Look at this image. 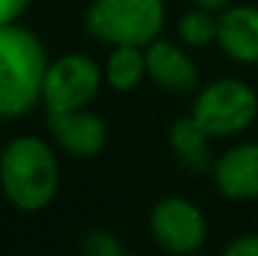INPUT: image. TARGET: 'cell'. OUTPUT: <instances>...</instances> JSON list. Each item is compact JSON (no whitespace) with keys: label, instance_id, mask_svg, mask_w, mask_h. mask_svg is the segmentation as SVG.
<instances>
[{"label":"cell","instance_id":"obj_1","mask_svg":"<svg viewBox=\"0 0 258 256\" xmlns=\"http://www.w3.org/2000/svg\"><path fill=\"white\" fill-rule=\"evenodd\" d=\"M48 73L43 43L25 28L0 25V118H15L43 98Z\"/></svg>","mask_w":258,"mask_h":256},{"label":"cell","instance_id":"obj_2","mask_svg":"<svg viewBox=\"0 0 258 256\" xmlns=\"http://www.w3.org/2000/svg\"><path fill=\"white\" fill-rule=\"evenodd\" d=\"M0 181L13 206L38 211L48 206L58 188V164L45 141L20 136L0 156Z\"/></svg>","mask_w":258,"mask_h":256},{"label":"cell","instance_id":"obj_3","mask_svg":"<svg viewBox=\"0 0 258 256\" xmlns=\"http://www.w3.org/2000/svg\"><path fill=\"white\" fill-rule=\"evenodd\" d=\"M166 20L163 0H95L86 15L88 30L115 45L151 43Z\"/></svg>","mask_w":258,"mask_h":256},{"label":"cell","instance_id":"obj_4","mask_svg":"<svg viewBox=\"0 0 258 256\" xmlns=\"http://www.w3.org/2000/svg\"><path fill=\"white\" fill-rule=\"evenodd\" d=\"M258 113V98L253 88L241 81L211 83L193 106V116L206 126L211 136H231L253 123Z\"/></svg>","mask_w":258,"mask_h":256},{"label":"cell","instance_id":"obj_5","mask_svg":"<svg viewBox=\"0 0 258 256\" xmlns=\"http://www.w3.org/2000/svg\"><path fill=\"white\" fill-rule=\"evenodd\" d=\"M100 88V68L95 61L81 53L63 56L53 66H48L43 81V100L48 111H76L83 108Z\"/></svg>","mask_w":258,"mask_h":256},{"label":"cell","instance_id":"obj_6","mask_svg":"<svg viewBox=\"0 0 258 256\" xmlns=\"http://www.w3.org/2000/svg\"><path fill=\"white\" fill-rule=\"evenodd\" d=\"M156 241L173 254H190L206 239V221L201 211L183 198H163L151 214Z\"/></svg>","mask_w":258,"mask_h":256},{"label":"cell","instance_id":"obj_7","mask_svg":"<svg viewBox=\"0 0 258 256\" xmlns=\"http://www.w3.org/2000/svg\"><path fill=\"white\" fill-rule=\"evenodd\" d=\"M48 126L55 133L58 143L68 153L81 156V159L95 156L105 146V138H108L105 123L98 116L86 113L81 108H76V111H60V113L48 111Z\"/></svg>","mask_w":258,"mask_h":256},{"label":"cell","instance_id":"obj_8","mask_svg":"<svg viewBox=\"0 0 258 256\" xmlns=\"http://www.w3.org/2000/svg\"><path fill=\"white\" fill-rule=\"evenodd\" d=\"M216 183L233 201L258 198V143H241L221 156Z\"/></svg>","mask_w":258,"mask_h":256},{"label":"cell","instance_id":"obj_9","mask_svg":"<svg viewBox=\"0 0 258 256\" xmlns=\"http://www.w3.org/2000/svg\"><path fill=\"white\" fill-rule=\"evenodd\" d=\"M216 40L238 63H258V8L238 5L218 18Z\"/></svg>","mask_w":258,"mask_h":256},{"label":"cell","instance_id":"obj_10","mask_svg":"<svg viewBox=\"0 0 258 256\" xmlns=\"http://www.w3.org/2000/svg\"><path fill=\"white\" fill-rule=\"evenodd\" d=\"M146 71L158 85L175 90V93H188L198 81V71L193 61L175 48L173 43L156 40L146 50Z\"/></svg>","mask_w":258,"mask_h":256},{"label":"cell","instance_id":"obj_11","mask_svg":"<svg viewBox=\"0 0 258 256\" xmlns=\"http://www.w3.org/2000/svg\"><path fill=\"white\" fill-rule=\"evenodd\" d=\"M208 131L206 126L190 116V118H180L175 121L171 128V143L175 148V153L188 164V166H196V169H203L208 166Z\"/></svg>","mask_w":258,"mask_h":256},{"label":"cell","instance_id":"obj_12","mask_svg":"<svg viewBox=\"0 0 258 256\" xmlns=\"http://www.w3.org/2000/svg\"><path fill=\"white\" fill-rule=\"evenodd\" d=\"M146 71V56L138 50V45H118L108 63H105V78L115 90H131L143 78Z\"/></svg>","mask_w":258,"mask_h":256},{"label":"cell","instance_id":"obj_13","mask_svg":"<svg viewBox=\"0 0 258 256\" xmlns=\"http://www.w3.org/2000/svg\"><path fill=\"white\" fill-rule=\"evenodd\" d=\"M178 30H180V38L188 45H206V43H211L216 38L218 20H213L206 10H190V13H185L180 18Z\"/></svg>","mask_w":258,"mask_h":256},{"label":"cell","instance_id":"obj_14","mask_svg":"<svg viewBox=\"0 0 258 256\" xmlns=\"http://www.w3.org/2000/svg\"><path fill=\"white\" fill-rule=\"evenodd\" d=\"M83 251L93 256H118L120 254V246L113 241L110 234L95 231V234H90L86 241H83Z\"/></svg>","mask_w":258,"mask_h":256},{"label":"cell","instance_id":"obj_15","mask_svg":"<svg viewBox=\"0 0 258 256\" xmlns=\"http://www.w3.org/2000/svg\"><path fill=\"white\" fill-rule=\"evenodd\" d=\"M228 256H258V236H241L231 246H226Z\"/></svg>","mask_w":258,"mask_h":256},{"label":"cell","instance_id":"obj_16","mask_svg":"<svg viewBox=\"0 0 258 256\" xmlns=\"http://www.w3.org/2000/svg\"><path fill=\"white\" fill-rule=\"evenodd\" d=\"M28 3L30 0H0V25L20 18V13L28 8Z\"/></svg>","mask_w":258,"mask_h":256},{"label":"cell","instance_id":"obj_17","mask_svg":"<svg viewBox=\"0 0 258 256\" xmlns=\"http://www.w3.org/2000/svg\"><path fill=\"white\" fill-rule=\"evenodd\" d=\"M201 8H206V10H218V8H223L226 5V0H196Z\"/></svg>","mask_w":258,"mask_h":256}]
</instances>
